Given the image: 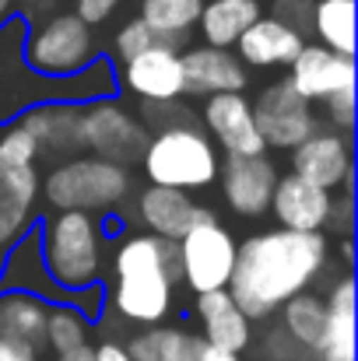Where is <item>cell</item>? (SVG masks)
I'll use <instances>...</instances> for the list:
<instances>
[{
  "instance_id": "1",
  "label": "cell",
  "mask_w": 358,
  "mask_h": 361,
  "mask_svg": "<svg viewBox=\"0 0 358 361\" xmlns=\"http://www.w3.org/2000/svg\"><path fill=\"white\" fill-rule=\"evenodd\" d=\"M334 263L330 239L320 232L263 228L239 242L229 295L249 323L270 319L285 302L309 291Z\"/></svg>"
},
{
  "instance_id": "2",
  "label": "cell",
  "mask_w": 358,
  "mask_h": 361,
  "mask_svg": "<svg viewBox=\"0 0 358 361\" xmlns=\"http://www.w3.org/2000/svg\"><path fill=\"white\" fill-rule=\"evenodd\" d=\"M109 302L119 319L133 326H158L176 305V245L148 232H126L113 249Z\"/></svg>"
},
{
  "instance_id": "3",
  "label": "cell",
  "mask_w": 358,
  "mask_h": 361,
  "mask_svg": "<svg viewBox=\"0 0 358 361\" xmlns=\"http://www.w3.org/2000/svg\"><path fill=\"white\" fill-rule=\"evenodd\" d=\"M39 256L60 302L99 288L106 274V228L95 214L56 211L39 228Z\"/></svg>"
},
{
  "instance_id": "4",
  "label": "cell",
  "mask_w": 358,
  "mask_h": 361,
  "mask_svg": "<svg viewBox=\"0 0 358 361\" xmlns=\"http://www.w3.org/2000/svg\"><path fill=\"white\" fill-rule=\"evenodd\" d=\"M141 169H144L148 186L197 193V190L215 186L218 169H222V151L211 144V137L201 130L197 120L176 123L148 137Z\"/></svg>"
},
{
  "instance_id": "5",
  "label": "cell",
  "mask_w": 358,
  "mask_h": 361,
  "mask_svg": "<svg viewBox=\"0 0 358 361\" xmlns=\"http://www.w3.org/2000/svg\"><path fill=\"white\" fill-rule=\"evenodd\" d=\"M130 190H133V176L126 165L95 158V154H74L49 169L39 197H46L53 211L117 214L130 200Z\"/></svg>"
},
{
  "instance_id": "6",
  "label": "cell",
  "mask_w": 358,
  "mask_h": 361,
  "mask_svg": "<svg viewBox=\"0 0 358 361\" xmlns=\"http://www.w3.org/2000/svg\"><path fill=\"white\" fill-rule=\"evenodd\" d=\"M99 56L95 28H88L74 11L42 18L32 32H25V67L46 81L74 78Z\"/></svg>"
},
{
  "instance_id": "7",
  "label": "cell",
  "mask_w": 358,
  "mask_h": 361,
  "mask_svg": "<svg viewBox=\"0 0 358 361\" xmlns=\"http://www.w3.org/2000/svg\"><path fill=\"white\" fill-rule=\"evenodd\" d=\"M172 245H176V277H179V284H186L193 295L229 288L239 239L232 235V228H225L215 218V211L204 214L197 225H190L186 235L176 239Z\"/></svg>"
},
{
  "instance_id": "8",
  "label": "cell",
  "mask_w": 358,
  "mask_h": 361,
  "mask_svg": "<svg viewBox=\"0 0 358 361\" xmlns=\"http://www.w3.org/2000/svg\"><path fill=\"white\" fill-rule=\"evenodd\" d=\"M78 133H81L85 151H92L95 158L126 165V169L133 161H141L144 144L151 137L141 116L117 99H99V102L78 106Z\"/></svg>"
},
{
  "instance_id": "9",
  "label": "cell",
  "mask_w": 358,
  "mask_h": 361,
  "mask_svg": "<svg viewBox=\"0 0 358 361\" xmlns=\"http://www.w3.org/2000/svg\"><path fill=\"white\" fill-rule=\"evenodd\" d=\"M249 106L267 151H292L295 144H302L309 133L320 130L316 106L306 95H299L288 78L267 81L256 92V99H249Z\"/></svg>"
},
{
  "instance_id": "10",
  "label": "cell",
  "mask_w": 358,
  "mask_h": 361,
  "mask_svg": "<svg viewBox=\"0 0 358 361\" xmlns=\"http://www.w3.org/2000/svg\"><path fill=\"white\" fill-rule=\"evenodd\" d=\"M117 88L141 106L179 102L183 99V56L172 42H151L137 56L117 63Z\"/></svg>"
},
{
  "instance_id": "11",
  "label": "cell",
  "mask_w": 358,
  "mask_h": 361,
  "mask_svg": "<svg viewBox=\"0 0 358 361\" xmlns=\"http://www.w3.org/2000/svg\"><path fill=\"white\" fill-rule=\"evenodd\" d=\"M288 165H292V176L327 193H338L345 179L355 176V137L320 126L316 133H309L302 144L288 151Z\"/></svg>"
},
{
  "instance_id": "12",
  "label": "cell",
  "mask_w": 358,
  "mask_h": 361,
  "mask_svg": "<svg viewBox=\"0 0 358 361\" xmlns=\"http://www.w3.org/2000/svg\"><path fill=\"white\" fill-rule=\"evenodd\" d=\"M281 169L274 165V158L267 154H222V169H218V186H222V200L229 204V211L239 218H263L270 211V197L278 186Z\"/></svg>"
},
{
  "instance_id": "13",
  "label": "cell",
  "mask_w": 358,
  "mask_h": 361,
  "mask_svg": "<svg viewBox=\"0 0 358 361\" xmlns=\"http://www.w3.org/2000/svg\"><path fill=\"white\" fill-rule=\"evenodd\" d=\"M201 130L211 137V144H215L222 154H239V158L267 154L246 92H229V95H211V99H204Z\"/></svg>"
},
{
  "instance_id": "14",
  "label": "cell",
  "mask_w": 358,
  "mask_h": 361,
  "mask_svg": "<svg viewBox=\"0 0 358 361\" xmlns=\"http://www.w3.org/2000/svg\"><path fill=\"white\" fill-rule=\"evenodd\" d=\"M292 88L299 95H306L313 106H320L323 99L345 92V88H355V56H341L320 42H306L299 49V56L288 63V74Z\"/></svg>"
},
{
  "instance_id": "15",
  "label": "cell",
  "mask_w": 358,
  "mask_h": 361,
  "mask_svg": "<svg viewBox=\"0 0 358 361\" xmlns=\"http://www.w3.org/2000/svg\"><path fill=\"white\" fill-rule=\"evenodd\" d=\"M183 56V99H211V95H229L249 88V71L242 67L232 49H215V46H190L179 49Z\"/></svg>"
},
{
  "instance_id": "16",
  "label": "cell",
  "mask_w": 358,
  "mask_h": 361,
  "mask_svg": "<svg viewBox=\"0 0 358 361\" xmlns=\"http://www.w3.org/2000/svg\"><path fill=\"white\" fill-rule=\"evenodd\" d=\"M334 200L338 193H327L292 172L278 176V186H274V197H270V211L278 228H288V232H320L327 228L330 221V211H334Z\"/></svg>"
},
{
  "instance_id": "17",
  "label": "cell",
  "mask_w": 358,
  "mask_h": 361,
  "mask_svg": "<svg viewBox=\"0 0 358 361\" xmlns=\"http://www.w3.org/2000/svg\"><path fill=\"white\" fill-rule=\"evenodd\" d=\"M211 207H201L190 193L169 190V186H144L133 200V218L148 235H158L165 242H176L186 235L190 225H197Z\"/></svg>"
},
{
  "instance_id": "18",
  "label": "cell",
  "mask_w": 358,
  "mask_h": 361,
  "mask_svg": "<svg viewBox=\"0 0 358 361\" xmlns=\"http://www.w3.org/2000/svg\"><path fill=\"white\" fill-rule=\"evenodd\" d=\"M306 46V39L299 32H292L288 25H281L270 14H260L232 46L242 67H256V71H288V63L299 56V49Z\"/></svg>"
},
{
  "instance_id": "19",
  "label": "cell",
  "mask_w": 358,
  "mask_h": 361,
  "mask_svg": "<svg viewBox=\"0 0 358 361\" xmlns=\"http://www.w3.org/2000/svg\"><path fill=\"white\" fill-rule=\"evenodd\" d=\"M39 193H42V176L35 165L0 169V245L4 249L32 232Z\"/></svg>"
},
{
  "instance_id": "20",
  "label": "cell",
  "mask_w": 358,
  "mask_h": 361,
  "mask_svg": "<svg viewBox=\"0 0 358 361\" xmlns=\"http://www.w3.org/2000/svg\"><path fill=\"white\" fill-rule=\"evenodd\" d=\"M327 326L316 348V361H355V274L345 270L323 291Z\"/></svg>"
},
{
  "instance_id": "21",
  "label": "cell",
  "mask_w": 358,
  "mask_h": 361,
  "mask_svg": "<svg viewBox=\"0 0 358 361\" xmlns=\"http://www.w3.org/2000/svg\"><path fill=\"white\" fill-rule=\"evenodd\" d=\"M193 312L201 319V341L204 344H211L218 351H232V355H242L253 344V323L242 316V309L232 302L229 291L197 295Z\"/></svg>"
},
{
  "instance_id": "22",
  "label": "cell",
  "mask_w": 358,
  "mask_h": 361,
  "mask_svg": "<svg viewBox=\"0 0 358 361\" xmlns=\"http://www.w3.org/2000/svg\"><path fill=\"white\" fill-rule=\"evenodd\" d=\"M18 123L35 137L39 154H78L81 133H78V106L74 102H39L18 113Z\"/></svg>"
},
{
  "instance_id": "23",
  "label": "cell",
  "mask_w": 358,
  "mask_h": 361,
  "mask_svg": "<svg viewBox=\"0 0 358 361\" xmlns=\"http://www.w3.org/2000/svg\"><path fill=\"white\" fill-rule=\"evenodd\" d=\"M49 298H39L32 291H0V337L28 344L35 351L46 348V319H49Z\"/></svg>"
},
{
  "instance_id": "24",
  "label": "cell",
  "mask_w": 358,
  "mask_h": 361,
  "mask_svg": "<svg viewBox=\"0 0 358 361\" xmlns=\"http://www.w3.org/2000/svg\"><path fill=\"white\" fill-rule=\"evenodd\" d=\"M263 14L260 0H204V11L197 18L204 46L215 49H232L239 35Z\"/></svg>"
},
{
  "instance_id": "25",
  "label": "cell",
  "mask_w": 358,
  "mask_h": 361,
  "mask_svg": "<svg viewBox=\"0 0 358 361\" xmlns=\"http://www.w3.org/2000/svg\"><path fill=\"white\" fill-rule=\"evenodd\" d=\"M204 341L183 326L158 323V326H141L126 341V355L133 361H193L201 355Z\"/></svg>"
},
{
  "instance_id": "26",
  "label": "cell",
  "mask_w": 358,
  "mask_h": 361,
  "mask_svg": "<svg viewBox=\"0 0 358 361\" xmlns=\"http://www.w3.org/2000/svg\"><path fill=\"white\" fill-rule=\"evenodd\" d=\"M11 252L4 256V270H0V288H14V291H32L39 298H60L53 281L46 277L42 256H39V232L32 228L28 235L7 245Z\"/></svg>"
},
{
  "instance_id": "27",
  "label": "cell",
  "mask_w": 358,
  "mask_h": 361,
  "mask_svg": "<svg viewBox=\"0 0 358 361\" xmlns=\"http://www.w3.org/2000/svg\"><path fill=\"white\" fill-rule=\"evenodd\" d=\"M323 326H327V305H323V295L313 288L278 309V330L309 355H316L323 341Z\"/></svg>"
},
{
  "instance_id": "28",
  "label": "cell",
  "mask_w": 358,
  "mask_h": 361,
  "mask_svg": "<svg viewBox=\"0 0 358 361\" xmlns=\"http://www.w3.org/2000/svg\"><path fill=\"white\" fill-rule=\"evenodd\" d=\"M201 11H204V0H141L137 18L155 39L179 46L197 28Z\"/></svg>"
},
{
  "instance_id": "29",
  "label": "cell",
  "mask_w": 358,
  "mask_h": 361,
  "mask_svg": "<svg viewBox=\"0 0 358 361\" xmlns=\"http://www.w3.org/2000/svg\"><path fill=\"white\" fill-rule=\"evenodd\" d=\"M309 35L341 56H355V0H316Z\"/></svg>"
},
{
  "instance_id": "30",
  "label": "cell",
  "mask_w": 358,
  "mask_h": 361,
  "mask_svg": "<svg viewBox=\"0 0 358 361\" xmlns=\"http://www.w3.org/2000/svg\"><path fill=\"white\" fill-rule=\"evenodd\" d=\"M92 344V319L78 312L71 302H53L46 319V348L53 355H67Z\"/></svg>"
},
{
  "instance_id": "31",
  "label": "cell",
  "mask_w": 358,
  "mask_h": 361,
  "mask_svg": "<svg viewBox=\"0 0 358 361\" xmlns=\"http://www.w3.org/2000/svg\"><path fill=\"white\" fill-rule=\"evenodd\" d=\"M39 161V144L35 137L21 126L18 120H11L0 130V169H28Z\"/></svg>"
},
{
  "instance_id": "32",
  "label": "cell",
  "mask_w": 358,
  "mask_h": 361,
  "mask_svg": "<svg viewBox=\"0 0 358 361\" xmlns=\"http://www.w3.org/2000/svg\"><path fill=\"white\" fill-rule=\"evenodd\" d=\"M151 42H158V39L144 28V21L141 18H126L117 28V35H113V56H117V63H123V60L137 56L141 49H148Z\"/></svg>"
},
{
  "instance_id": "33",
  "label": "cell",
  "mask_w": 358,
  "mask_h": 361,
  "mask_svg": "<svg viewBox=\"0 0 358 361\" xmlns=\"http://www.w3.org/2000/svg\"><path fill=\"white\" fill-rule=\"evenodd\" d=\"M320 109H323V120H327L330 130L352 133V130H355V88H345V92L323 99Z\"/></svg>"
},
{
  "instance_id": "34",
  "label": "cell",
  "mask_w": 358,
  "mask_h": 361,
  "mask_svg": "<svg viewBox=\"0 0 358 361\" xmlns=\"http://www.w3.org/2000/svg\"><path fill=\"white\" fill-rule=\"evenodd\" d=\"M313 4L316 0H274L270 4V18H278L281 25H288L292 32H299L306 39L309 25H313Z\"/></svg>"
},
{
  "instance_id": "35",
  "label": "cell",
  "mask_w": 358,
  "mask_h": 361,
  "mask_svg": "<svg viewBox=\"0 0 358 361\" xmlns=\"http://www.w3.org/2000/svg\"><path fill=\"white\" fill-rule=\"evenodd\" d=\"M123 0H74V14L88 25V28H99V25H106L113 14H117V7Z\"/></svg>"
},
{
  "instance_id": "36",
  "label": "cell",
  "mask_w": 358,
  "mask_h": 361,
  "mask_svg": "<svg viewBox=\"0 0 358 361\" xmlns=\"http://www.w3.org/2000/svg\"><path fill=\"white\" fill-rule=\"evenodd\" d=\"M0 361H39V351L18 341H4L0 337Z\"/></svg>"
},
{
  "instance_id": "37",
  "label": "cell",
  "mask_w": 358,
  "mask_h": 361,
  "mask_svg": "<svg viewBox=\"0 0 358 361\" xmlns=\"http://www.w3.org/2000/svg\"><path fill=\"white\" fill-rule=\"evenodd\" d=\"M92 351H95V361H133L126 355V344H119V341H102Z\"/></svg>"
},
{
  "instance_id": "38",
  "label": "cell",
  "mask_w": 358,
  "mask_h": 361,
  "mask_svg": "<svg viewBox=\"0 0 358 361\" xmlns=\"http://www.w3.org/2000/svg\"><path fill=\"white\" fill-rule=\"evenodd\" d=\"M193 361H239V355H232V351H218V348L204 344V348H201V355H197Z\"/></svg>"
},
{
  "instance_id": "39",
  "label": "cell",
  "mask_w": 358,
  "mask_h": 361,
  "mask_svg": "<svg viewBox=\"0 0 358 361\" xmlns=\"http://www.w3.org/2000/svg\"><path fill=\"white\" fill-rule=\"evenodd\" d=\"M352 263H355V239L345 235V239H341V267L352 270Z\"/></svg>"
},
{
  "instance_id": "40",
  "label": "cell",
  "mask_w": 358,
  "mask_h": 361,
  "mask_svg": "<svg viewBox=\"0 0 358 361\" xmlns=\"http://www.w3.org/2000/svg\"><path fill=\"white\" fill-rule=\"evenodd\" d=\"M56 361H95V351H92V344H85V348H78V351L56 355Z\"/></svg>"
},
{
  "instance_id": "41",
  "label": "cell",
  "mask_w": 358,
  "mask_h": 361,
  "mask_svg": "<svg viewBox=\"0 0 358 361\" xmlns=\"http://www.w3.org/2000/svg\"><path fill=\"white\" fill-rule=\"evenodd\" d=\"M14 18V0H0V25Z\"/></svg>"
},
{
  "instance_id": "42",
  "label": "cell",
  "mask_w": 358,
  "mask_h": 361,
  "mask_svg": "<svg viewBox=\"0 0 358 361\" xmlns=\"http://www.w3.org/2000/svg\"><path fill=\"white\" fill-rule=\"evenodd\" d=\"M0 270H4V245H0Z\"/></svg>"
}]
</instances>
